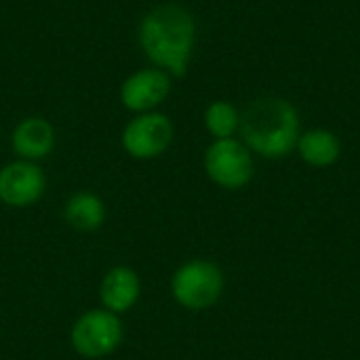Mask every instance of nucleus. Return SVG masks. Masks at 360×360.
<instances>
[{"instance_id":"1a4fd4ad","label":"nucleus","mask_w":360,"mask_h":360,"mask_svg":"<svg viewBox=\"0 0 360 360\" xmlns=\"http://www.w3.org/2000/svg\"><path fill=\"white\" fill-rule=\"evenodd\" d=\"M141 293V283L139 276L133 268L129 266H116L105 272L101 285H99V297L105 310L114 314H124L129 312Z\"/></svg>"},{"instance_id":"20e7f679","label":"nucleus","mask_w":360,"mask_h":360,"mask_svg":"<svg viewBox=\"0 0 360 360\" xmlns=\"http://www.w3.org/2000/svg\"><path fill=\"white\" fill-rule=\"evenodd\" d=\"M72 348L84 359L112 354L122 342V323L110 310H89L76 319L70 331Z\"/></svg>"},{"instance_id":"6e6552de","label":"nucleus","mask_w":360,"mask_h":360,"mask_svg":"<svg viewBox=\"0 0 360 360\" xmlns=\"http://www.w3.org/2000/svg\"><path fill=\"white\" fill-rule=\"evenodd\" d=\"M171 93V80L165 70L143 68L131 74L120 86V101L131 112H152Z\"/></svg>"},{"instance_id":"9b49d317","label":"nucleus","mask_w":360,"mask_h":360,"mask_svg":"<svg viewBox=\"0 0 360 360\" xmlns=\"http://www.w3.org/2000/svg\"><path fill=\"white\" fill-rule=\"evenodd\" d=\"M304 162L310 167H331L342 156V141L340 137L329 129H310L300 135L297 148Z\"/></svg>"},{"instance_id":"0eeeda50","label":"nucleus","mask_w":360,"mask_h":360,"mask_svg":"<svg viewBox=\"0 0 360 360\" xmlns=\"http://www.w3.org/2000/svg\"><path fill=\"white\" fill-rule=\"evenodd\" d=\"M44 188V173L32 160H15L0 169V202L6 207H30L42 198Z\"/></svg>"},{"instance_id":"9d476101","label":"nucleus","mask_w":360,"mask_h":360,"mask_svg":"<svg viewBox=\"0 0 360 360\" xmlns=\"http://www.w3.org/2000/svg\"><path fill=\"white\" fill-rule=\"evenodd\" d=\"M11 148L21 160H40L55 148L53 124L44 118H23L11 135Z\"/></svg>"},{"instance_id":"423d86ee","label":"nucleus","mask_w":360,"mask_h":360,"mask_svg":"<svg viewBox=\"0 0 360 360\" xmlns=\"http://www.w3.org/2000/svg\"><path fill=\"white\" fill-rule=\"evenodd\" d=\"M173 141V122L158 112L135 116L122 131V148L131 158L150 160L169 150Z\"/></svg>"},{"instance_id":"7ed1b4c3","label":"nucleus","mask_w":360,"mask_h":360,"mask_svg":"<svg viewBox=\"0 0 360 360\" xmlns=\"http://www.w3.org/2000/svg\"><path fill=\"white\" fill-rule=\"evenodd\" d=\"M224 291L221 270L207 259H192L179 266L171 278L173 300L192 312L211 308Z\"/></svg>"},{"instance_id":"39448f33","label":"nucleus","mask_w":360,"mask_h":360,"mask_svg":"<svg viewBox=\"0 0 360 360\" xmlns=\"http://www.w3.org/2000/svg\"><path fill=\"white\" fill-rule=\"evenodd\" d=\"M205 171L217 186L238 190L253 177L251 150L234 137L215 139L205 152Z\"/></svg>"},{"instance_id":"f257e3e1","label":"nucleus","mask_w":360,"mask_h":360,"mask_svg":"<svg viewBox=\"0 0 360 360\" xmlns=\"http://www.w3.org/2000/svg\"><path fill=\"white\" fill-rule=\"evenodd\" d=\"M139 44L146 57L171 76H184L196 44V23L179 4H158L139 23Z\"/></svg>"},{"instance_id":"ddd939ff","label":"nucleus","mask_w":360,"mask_h":360,"mask_svg":"<svg viewBox=\"0 0 360 360\" xmlns=\"http://www.w3.org/2000/svg\"><path fill=\"white\" fill-rule=\"evenodd\" d=\"M205 127L215 139L234 137V133L240 129V112L230 101L217 99L205 110Z\"/></svg>"},{"instance_id":"f8f14e48","label":"nucleus","mask_w":360,"mask_h":360,"mask_svg":"<svg viewBox=\"0 0 360 360\" xmlns=\"http://www.w3.org/2000/svg\"><path fill=\"white\" fill-rule=\"evenodd\" d=\"M63 219L78 232H95L105 221V205L93 192H76L63 205Z\"/></svg>"},{"instance_id":"f03ea898","label":"nucleus","mask_w":360,"mask_h":360,"mask_svg":"<svg viewBox=\"0 0 360 360\" xmlns=\"http://www.w3.org/2000/svg\"><path fill=\"white\" fill-rule=\"evenodd\" d=\"M245 146L264 158H283L297 148L300 114L285 97H259L240 114Z\"/></svg>"}]
</instances>
